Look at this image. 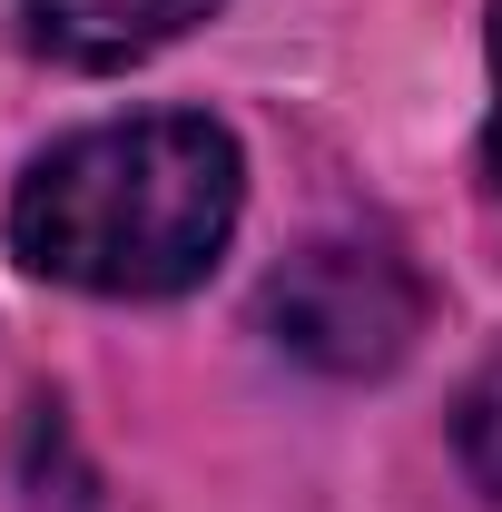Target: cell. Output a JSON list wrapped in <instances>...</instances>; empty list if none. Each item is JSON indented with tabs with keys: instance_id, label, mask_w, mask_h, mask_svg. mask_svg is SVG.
<instances>
[{
	"instance_id": "3957f363",
	"label": "cell",
	"mask_w": 502,
	"mask_h": 512,
	"mask_svg": "<svg viewBox=\"0 0 502 512\" xmlns=\"http://www.w3.org/2000/svg\"><path fill=\"white\" fill-rule=\"evenodd\" d=\"M217 0H20V40L60 69H138L188 40Z\"/></svg>"
},
{
	"instance_id": "7a4b0ae2",
	"label": "cell",
	"mask_w": 502,
	"mask_h": 512,
	"mask_svg": "<svg viewBox=\"0 0 502 512\" xmlns=\"http://www.w3.org/2000/svg\"><path fill=\"white\" fill-rule=\"evenodd\" d=\"M424 316H434L424 276L384 247V237H315V247H296L266 276V296H256L266 345L296 355V365H315V375H335V384L394 375V365L414 355Z\"/></svg>"
},
{
	"instance_id": "6da1fadb",
	"label": "cell",
	"mask_w": 502,
	"mask_h": 512,
	"mask_svg": "<svg viewBox=\"0 0 502 512\" xmlns=\"http://www.w3.org/2000/svg\"><path fill=\"white\" fill-rule=\"evenodd\" d=\"M247 217V148L207 109H138L50 138L10 188V256L79 296H188Z\"/></svg>"
},
{
	"instance_id": "5b68a950",
	"label": "cell",
	"mask_w": 502,
	"mask_h": 512,
	"mask_svg": "<svg viewBox=\"0 0 502 512\" xmlns=\"http://www.w3.org/2000/svg\"><path fill=\"white\" fill-rule=\"evenodd\" d=\"M483 178L502 197V0H493V109H483Z\"/></svg>"
},
{
	"instance_id": "277c9868",
	"label": "cell",
	"mask_w": 502,
	"mask_h": 512,
	"mask_svg": "<svg viewBox=\"0 0 502 512\" xmlns=\"http://www.w3.org/2000/svg\"><path fill=\"white\" fill-rule=\"evenodd\" d=\"M453 453H463L473 493H493V503H502V345L473 365V384L453 394Z\"/></svg>"
}]
</instances>
